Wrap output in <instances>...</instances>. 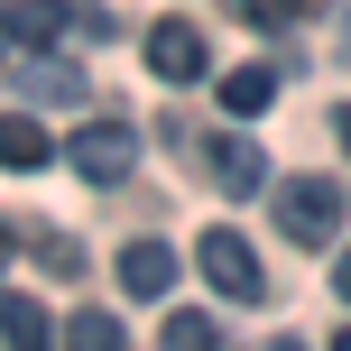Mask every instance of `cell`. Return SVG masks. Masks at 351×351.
Listing matches in <instances>:
<instances>
[{
  "label": "cell",
  "mask_w": 351,
  "mask_h": 351,
  "mask_svg": "<svg viewBox=\"0 0 351 351\" xmlns=\"http://www.w3.org/2000/svg\"><path fill=\"white\" fill-rule=\"evenodd\" d=\"M342 213H351V194L333 176H278V231L296 250H342Z\"/></svg>",
  "instance_id": "6da1fadb"
},
{
  "label": "cell",
  "mask_w": 351,
  "mask_h": 351,
  "mask_svg": "<svg viewBox=\"0 0 351 351\" xmlns=\"http://www.w3.org/2000/svg\"><path fill=\"white\" fill-rule=\"evenodd\" d=\"M194 268H204V278L222 287L231 305H259V296H268V278H259V259H250V241H241V231H231V222H213L204 241H194Z\"/></svg>",
  "instance_id": "3957f363"
},
{
  "label": "cell",
  "mask_w": 351,
  "mask_h": 351,
  "mask_svg": "<svg viewBox=\"0 0 351 351\" xmlns=\"http://www.w3.org/2000/svg\"><path fill=\"white\" fill-rule=\"evenodd\" d=\"M204 167H213V185H222V194H241V204L268 185V158H259L250 139H204Z\"/></svg>",
  "instance_id": "52a82bcc"
},
{
  "label": "cell",
  "mask_w": 351,
  "mask_h": 351,
  "mask_svg": "<svg viewBox=\"0 0 351 351\" xmlns=\"http://www.w3.org/2000/svg\"><path fill=\"white\" fill-rule=\"evenodd\" d=\"M158 351H222V333H213V315H167Z\"/></svg>",
  "instance_id": "4fadbf2b"
},
{
  "label": "cell",
  "mask_w": 351,
  "mask_h": 351,
  "mask_svg": "<svg viewBox=\"0 0 351 351\" xmlns=\"http://www.w3.org/2000/svg\"><path fill=\"white\" fill-rule=\"evenodd\" d=\"M268 102H278V74H268V65H241V74H222V111H231V121H259Z\"/></svg>",
  "instance_id": "30bf717a"
},
{
  "label": "cell",
  "mask_w": 351,
  "mask_h": 351,
  "mask_svg": "<svg viewBox=\"0 0 351 351\" xmlns=\"http://www.w3.org/2000/svg\"><path fill=\"white\" fill-rule=\"evenodd\" d=\"M333 296L351 305V250H333Z\"/></svg>",
  "instance_id": "2e32d148"
},
{
  "label": "cell",
  "mask_w": 351,
  "mask_h": 351,
  "mask_svg": "<svg viewBox=\"0 0 351 351\" xmlns=\"http://www.w3.org/2000/svg\"><path fill=\"white\" fill-rule=\"evenodd\" d=\"M0 158H10V176H37V167L56 158V139L28 121V111H10V121H0Z\"/></svg>",
  "instance_id": "9c48e42d"
},
{
  "label": "cell",
  "mask_w": 351,
  "mask_h": 351,
  "mask_svg": "<svg viewBox=\"0 0 351 351\" xmlns=\"http://www.w3.org/2000/svg\"><path fill=\"white\" fill-rule=\"evenodd\" d=\"M65 351H130V333H121L111 315H93V305H84V315H65Z\"/></svg>",
  "instance_id": "8fae6325"
},
{
  "label": "cell",
  "mask_w": 351,
  "mask_h": 351,
  "mask_svg": "<svg viewBox=\"0 0 351 351\" xmlns=\"http://www.w3.org/2000/svg\"><path fill=\"white\" fill-rule=\"evenodd\" d=\"M333 351H351V333H333Z\"/></svg>",
  "instance_id": "ac0fdd59"
},
{
  "label": "cell",
  "mask_w": 351,
  "mask_h": 351,
  "mask_svg": "<svg viewBox=\"0 0 351 351\" xmlns=\"http://www.w3.org/2000/svg\"><path fill=\"white\" fill-rule=\"evenodd\" d=\"M10 93L19 102H93V84L56 56H10Z\"/></svg>",
  "instance_id": "8992f818"
},
{
  "label": "cell",
  "mask_w": 351,
  "mask_h": 351,
  "mask_svg": "<svg viewBox=\"0 0 351 351\" xmlns=\"http://www.w3.org/2000/svg\"><path fill=\"white\" fill-rule=\"evenodd\" d=\"M241 10H259V19H305L315 0H241Z\"/></svg>",
  "instance_id": "9a60e30c"
},
{
  "label": "cell",
  "mask_w": 351,
  "mask_h": 351,
  "mask_svg": "<svg viewBox=\"0 0 351 351\" xmlns=\"http://www.w3.org/2000/svg\"><path fill=\"white\" fill-rule=\"evenodd\" d=\"M0 324H10V351H47V342H56V333H47V315H37L28 296H10V305H0Z\"/></svg>",
  "instance_id": "7c38bea8"
},
{
  "label": "cell",
  "mask_w": 351,
  "mask_h": 351,
  "mask_svg": "<svg viewBox=\"0 0 351 351\" xmlns=\"http://www.w3.org/2000/svg\"><path fill=\"white\" fill-rule=\"evenodd\" d=\"M111 28H121V19L93 10V0H10V47L19 56L56 47V37H111Z\"/></svg>",
  "instance_id": "7a4b0ae2"
},
{
  "label": "cell",
  "mask_w": 351,
  "mask_h": 351,
  "mask_svg": "<svg viewBox=\"0 0 351 351\" xmlns=\"http://www.w3.org/2000/svg\"><path fill=\"white\" fill-rule=\"evenodd\" d=\"M139 56H148V74H167V84H204V74H213L204 28H185V19H158V28L139 37Z\"/></svg>",
  "instance_id": "5b68a950"
},
{
  "label": "cell",
  "mask_w": 351,
  "mask_h": 351,
  "mask_svg": "<svg viewBox=\"0 0 351 351\" xmlns=\"http://www.w3.org/2000/svg\"><path fill=\"white\" fill-rule=\"evenodd\" d=\"M121 287H130V296H167V287H176V250L167 241H130L121 250Z\"/></svg>",
  "instance_id": "ba28073f"
},
{
  "label": "cell",
  "mask_w": 351,
  "mask_h": 351,
  "mask_svg": "<svg viewBox=\"0 0 351 351\" xmlns=\"http://www.w3.org/2000/svg\"><path fill=\"white\" fill-rule=\"evenodd\" d=\"M342 148H351V102H342Z\"/></svg>",
  "instance_id": "e0dca14e"
},
{
  "label": "cell",
  "mask_w": 351,
  "mask_h": 351,
  "mask_svg": "<svg viewBox=\"0 0 351 351\" xmlns=\"http://www.w3.org/2000/svg\"><path fill=\"white\" fill-rule=\"evenodd\" d=\"M65 158L84 167L93 185H121V176L139 167V130H130V121H84V130L65 139Z\"/></svg>",
  "instance_id": "277c9868"
},
{
  "label": "cell",
  "mask_w": 351,
  "mask_h": 351,
  "mask_svg": "<svg viewBox=\"0 0 351 351\" xmlns=\"http://www.w3.org/2000/svg\"><path fill=\"white\" fill-rule=\"evenodd\" d=\"M28 241H37V231H28ZM37 250H47V268H56V278H84V241H65V231H47Z\"/></svg>",
  "instance_id": "5bb4252c"
},
{
  "label": "cell",
  "mask_w": 351,
  "mask_h": 351,
  "mask_svg": "<svg viewBox=\"0 0 351 351\" xmlns=\"http://www.w3.org/2000/svg\"><path fill=\"white\" fill-rule=\"evenodd\" d=\"M278 351H305V342H278Z\"/></svg>",
  "instance_id": "d6986e66"
}]
</instances>
